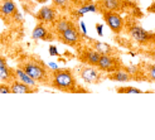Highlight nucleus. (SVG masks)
Here are the masks:
<instances>
[{
    "label": "nucleus",
    "instance_id": "f257e3e1",
    "mask_svg": "<svg viewBox=\"0 0 155 140\" xmlns=\"http://www.w3.org/2000/svg\"><path fill=\"white\" fill-rule=\"evenodd\" d=\"M18 67L25 71L38 85L49 86L52 82V71L49 67L38 57H23L18 61Z\"/></svg>",
    "mask_w": 155,
    "mask_h": 140
},
{
    "label": "nucleus",
    "instance_id": "f03ea898",
    "mask_svg": "<svg viewBox=\"0 0 155 140\" xmlns=\"http://www.w3.org/2000/svg\"><path fill=\"white\" fill-rule=\"evenodd\" d=\"M51 87L68 93H88L90 91L80 86L78 82L76 80L74 72L71 68H54L52 71V82Z\"/></svg>",
    "mask_w": 155,
    "mask_h": 140
},
{
    "label": "nucleus",
    "instance_id": "7ed1b4c3",
    "mask_svg": "<svg viewBox=\"0 0 155 140\" xmlns=\"http://www.w3.org/2000/svg\"><path fill=\"white\" fill-rule=\"evenodd\" d=\"M125 29L127 34L133 39L143 47H155V33L149 32L145 28H143L136 22L131 20L127 24H125Z\"/></svg>",
    "mask_w": 155,
    "mask_h": 140
},
{
    "label": "nucleus",
    "instance_id": "20e7f679",
    "mask_svg": "<svg viewBox=\"0 0 155 140\" xmlns=\"http://www.w3.org/2000/svg\"><path fill=\"white\" fill-rule=\"evenodd\" d=\"M57 37H58V39L63 44L69 45V47H73V48H78L80 45H82L83 38L86 35L81 34L78 25H77L76 23H73V24L69 28H67L64 32L57 34Z\"/></svg>",
    "mask_w": 155,
    "mask_h": 140
},
{
    "label": "nucleus",
    "instance_id": "39448f33",
    "mask_svg": "<svg viewBox=\"0 0 155 140\" xmlns=\"http://www.w3.org/2000/svg\"><path fill=\"white\" fill-rule=\"evenodd\" d=\"M77 58H78V61L83 65L97 67L100 58H101V54H100L95 48H92L90 44H86V45H80L78 47V51H77Z\"/></svg>",
    "mask_w": 155,
    "mask_h": 140
},
{
    "label": "nucleus",
    "instance_id": "423d86ee",
    "mask_svg": "<svg viewBox=\"0 0 155 140\" xmlns=\"http://www.w3.org/2000/svg\"><path fill=\"white\" fill-rule=\"evenodd\" d=\"M97 68L100 69V71H102V72L111 73V72H115V71H119V69L126 68V66L124 65V62L119 57V54H117V56L101 54V58H100Z\"/></svg>",
    "mask_w": 155,
    "mask_h": 140
},
{
    "label": "nucleus",
    "instance_id": "0eeeda50",
    "mask_svg": "<svg viewBox=\"0 0 155 140\" xmlns=\"http://www.w3.org/2000/svg\"><path fill=\"white\" fill-rule=\"evenodd\" d=\"M102 19L114 34H120L125 29V20L117 12H101Z\"/></svg>",
    "mask_w": 155,
    "mask_h": 140
},
{
    "label": "nucleus",
    "instance_id": "6e6552de",
    "mask_svg": "<svg viewBox=\"0 0 155 140\" xmlns=\"http://www.w3.org/2000/svg\"><path fill=\"white\" fill-rule=\"evenodd\" d=\"M77 69H78L80 77L88 85H98L100 82H101V80L104 78L102 77V71H100L97 67L86 65V66L78 67Z\"/></svg>",
    "mask_w": 155,
    "mask_h": 140
},
{
    "label": "nucleus",
    "instance_id": "1a4fd4ad",
    "mask_svg": "<svg viewBox=\"0 0 155 140\" xmlns=\"http://www.w3.org/2000/svg\"><path fill=\"white\" fill-rule=\"evenodd\" d=\"M98 12H119L129 5L127 0H96Z\"/></svg>",
    "mask_w": 155,
    "mask_h": 140
},
{
    "label": "nucleus",
    "instance_id": "9d476101",
    "mask_svg": "<svg viewBox=\"0 0 155 140\" xmlns=\"http://www.w3.org/2000/svg\"><path fill=\"white\" fill-rule=\"evenodd\" d=\"M35 19L44 24H53L57 19V8L56 6H42L35 13Z\"/></svg>",
    "mask_w": 155,
    "mask_h": 140
},
{
    "label": "nucleus",
    "instance_id": "9b49d317",
    "mask_svg": "<svg viewBox=\"0 0 155 140\" xmlns=\"http://www.w3.org/2000/svg\"><path fill=\"white\" fill-rule=\"evenodd\" d=\"M87 39H88V44L92 48H95L100 54H108V56H117L119 54V49L110 44L105 42H100L97 39H92V38H87Z\"/></svg>",
    "mask_w": 155,
    "mask_h": 140
},
{
    "label": "nucleus",
    "instance_id": "f8f14e48",
    "mask_svg": "<svg viewBox=\"0 0 155 140\" xmlns=\"http://www.w3.org/2000/svg\"><path fill=\"white\" fill-rule=\"evenodd\" d=\"M17 77H15V69L8 66L6 59L4 57L0 58V80L5 83H12Z\"/></svg>",
    "mask_w": 155,
    "mask_h": 140
},
{
    "label": "nucleus",
    "instance_id": "ddd939ff",
    "mask_svg": "<svg viewBox=\"0 0 155 140\" xmlns=\"http://www.w3.org/2000/svg\"><path fill=\"white\" fill-rule=\"evenodd\" d=\"M32 38L33 39H38V41H52L54 35L47 29L44 23L38 22V24L34 27L32 32Z\"/></svg>",
    "mask_w": 155,
    "mask_h": 140
},
{
    "label": "nucleus",
    "instance_id": "4468645a",
    "mask_svg": "<svg viewBox=\"0 0 155 140\" xmlns=\"http://www.w3.org/2000/svg\"><path fill=\"white\" fill-rule=\"evenodd\" d=\"M10 86H12V93H35L39 91L38 86H32V85L24 83L17 78L10 83Z\"/></svg>",
    "mask_w": 155,
    "mask_h": 140
},
{
    "label": "nucleus",
    "instance_id": "2eb2a0df",
    "mask_svg": "<svg viewBox=\"0 0 155 140\" xmlns=\"http://www.w3.org/2000/svg\"><path fill=\"white\" fill-rule=\"evenodd\" d=\"M0 12H2V17L3 19L5 20H13L14 15L18 13V9H17V5H15V3L13 2V0H4L3 4H2V9H0Z\"/></svg>",
    "mask_w": 155,
    "mask_h": 140
},
{
    "label": "nucleus",
    "instance_id": "dca6fc26",
    "mask_svg": "<svg viewBox=\"0 0 155 140\" xmlns=\"http://www.w3.org/2000/svg\"><path fill=\"white\" fill-rule=\"evenodd\" d=\"M106 78L115 81V82H129L131 80H134V77L131 76V73L126 68H124V69H119V71L111 72V73H107Z\"/></svg>",
    "mask_w": 155,
    "mask_h": 140
},
{
    "label": "nucleus",
    "instance_id": "f3484780",
    "mask_svg": "<svg viewBox=\"0 0 155 140\" xmlns=\"http://www.w3.org/2000/svg\"><path fill=\"white\" fill-rule=\"evenodd\" d=\"M73 23H74V22L69 20V19H67V18H59V19H56V22H54L53 24H52V27H53V29H54V33L59 34V33H62V32H64L67 28L71 27Z\"/></svg>",
    "mask_w": 155,
    "mask_h": 140
},
{
    "label": "nucleus",
    "instance_id": "a211bd4d",
    "mask_svg": "<svg viewBox=\"0 0 155 140\" xmlns=\"http://www.w3.org/2000/svg\"><path fill=\"white\" fill-rule=\"evenodd\" d=\"M15 77H17V80L24 82V83H28V85H32V86H37V85H38L35 82V80H33L25 71H23V69L19 68V67L15 69Z\"/></svg>",
    "mask_w": 155,
    "mask_h": 140
},
{
    "label": "nucleus",
    "instance_id": "6ab92c4d",
    "mask_svg": "<svg viewBox=\"0 0 155 140\" xmlns=\"http://www.w3.org/2000/svg\"><path fill=\"white\" fill-rule=\"evenodd\" d=\"M143 68L145 71V76H146V80L149 82H155V63H141Z\"/></svg>",
    "mask_w": 155,
    "mask_h": 140
},
{
    "label": "nucleus",
    "instance_id": "aec40b11",
    "mask_svg": "<svg viewBox=\"0 0 155 140\" xmlns=\"http://www.w3.org/2000/svg\"><path fill=\"white\" fill-rule=\"evenodd\" d=\"M117 93H143V90L135 86H119L115 88Z\"/></svg>",
    "mask_w": 155,
    "mask_h": 140
},
{
    "label": "nucleus",
    "instance_id": "412c9836",
    "mask_svg": "<svg viewBox=\"0 0 155 140\" xmlns=\"http://www.w3.org/2000/svg\"><path fill=\"white\" fill-rule=\"evenodd\" d=\"M71 4V0H53V5L59 10H66Z\"/></svg>",
    "mask_w": 155,
    "mask_h": 140
},
{
    "label": "nucleus",
    "instance_id": "4be33fe9",
    "mask_svg": "<svg viewBox=\"0 0 155 140\" xmlns=\"http://www.w3.org/2000/svg\"><path fill=\"white\" fill-rule=\"evenodd\" d=\"M143 54L145 57H148L149 59L155 62V47H150V49H146L143 52Z\"/></svg>",
    "mask_w": 155,
    "mask_h": 140
},
{
    "label": "nucleus",
    "instance_id": "5701e85b",
    "mask_svg": "<svg viewBox=\"0 0 155 140\" xmlns=\"http://www.w3.org/2000/svg\"><path fill=\"white\" fill-rule=\"evenodd\" d=\"M71 3L76 6H84V5H88V4H92V0H71Z\"/></svg>",
    "mask_w": 155,
    "mask_h": 140
},
{
    "label": "nucleus",
    "instance_id": "b1692460",
    "mask_svg": "<svg viewBox=\"0 0 155 140\" xmlns=\"http://www.w3.org/2000/svg\"><path fill=\"white\" fill-rule=\"evenodd\" d=\"M0 92H2V93H10V92H12V86H10V83H5V82H3V83H2V86H0Z\"/></svg>",
    "mask_w": 155,
    "mask_h": 140
},
{
    "label": "nucleus",
    "instance_id": "393cba45",
    "mask_svg": "<svg viewBox=\"0 0 155 140\" xmlns=\"http://www.w3.org/2000/svg\"><path fill=\"white\" fill-rule=\"evenodd\" d=\"M49 54L52 57H58L59 56V53L57 51V47L56 45H49Z\"/></svg>",
    "mask_w": 155,
    "mask_h": 140
},
{
    "label": "nucleus",
    "instance_id": "a878e982",
    "mask_svg": "<svg viewBox=\"0 0 155 140\" xmlns=\"http://www.w3.org/2000/svg\"><path fill=\"white\" fill-rule=\"evenodd\" d=\"M95 28H96V30H97V34H98L100 37H102V24H101V23H97V24L95 25Z\"/></svg>",
    "mask_w": 155,
    "mask_h": 140
},
{
    "label": "nucleus",
    "instance_id": "bb28decb",
    "mask_svg": "<svg viewBox=\"0 0 155 140\" xmlns=\"http://www.w3.org/2000/svg\"><path fill=\"white\" fill-rule=\"evenodd\" d=\"M13 20H15V22H17V23H20L21 20H23V17H21V14L18 12L17 14H15L14 15V18H13Z\"/></svg>",
    "mask_w": 155,
    "mask_h": 140
},
{
    "label": "nucleus",
    "instance_id": "cd10ccee",
    "mask_svg": "<svg viewBox=\"0 0 155 140\" xmlns=\"http://www.w3.org/2000/svg\"><path fill=\"white\" fill-rule=\"evenodd\" d=\"M80 27H81V29H82V34L86 35V34H87V32H86V25H84V23H83V22H81Z\"/></svg>",
    "mask_w": 155,
    "mask_h": 140
},
{
    "label": "nucleus",
    "instance_id": "c85d7f7f",
    "mask_svg": "<svg viewBox=\"0 0 155 140\" xmlns=\"http://www.w3.org/2000/svg\"><path fill=\"white\" fill-rule=\"evenodd\" d=\"M37 3H39V4H44V3H47L48 0H35Z\"/></svg>",
    "mask_w": 155,
    "mask_h": 140
},
{
    "label": "nucleus",
    "instance_id": "c756f323",
    "mask_svg": "<svg viewBox=\"0 0 155 140\" xmlns=\"http://www.w3.org/2000/svg\"><path fill=\"white\" fill-rule=\"evenodd\" d=\"M154 2H155V0H154Z\"/></svg>",
    "mask_w": 155,
    "mask_h": 140
}]
</instances>
